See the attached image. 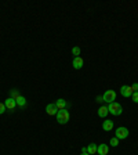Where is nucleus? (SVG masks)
<instances>
[{
	"label": "nucleus",
	"instance_id": "obj_23",
	"mask_svg": "<svg viewBox=\"0 0 138 155\" xmlns=\"http://www.w3.org/2000/svg\"><path fill=\"white\" fill-rule=\"evenodd\" d=\"M80 155H90V154H88V152H82Z\"/></svg>",
	"mask_w": 138,
	"mask_h": 155
},
{
	"label": "nucleus",
	"instance_id": "obj_10",
	"mask_svg": "<svg viewBox=\"0 0 138 155\" xmlns=\"http://www.w3.org/2000/svg\"><path fill=\"white\" fill-rule=\"evenodd\" d=\"M55 105H57V108L58 109H65L68 103H66V100H64V98H58L57 103H55Z\"/></svg>",
	"mask_w": 138,
	"mask_h": 155
},
{
	"label": "nucleus",
	"instance_id": "obj_22",
	"mask_svg": "<svg viewBox=\"0 0 138 155\" xmlns=\"http://www.w3.org/2000/svg\"><path fill=\"white\" fill-rule=\"evenodd\" d=\"M97 101H99V103H101V101H104V98H102V97H97Z\"/></svg>",
	"mask_w": 138,
	"mask_h": 155
},
{
	"label": "nucleus",
	"instance_id": "obj_14",
	"mask_svg": "<svg viewBox=\"0 0 138 155\" xmlns=\"http://www.w3.org/2000/svg\"><path fill=\"white\" fill-rule=\"evenodd\" d=\"M87 152H88V154H90V155H94L95 152H97V145L91 143V144L87 147Z\"/></svg>",
	"mask_w": 138,
	"mask_h": 155
},
{
	"label": "nucleus",
	"instance_id": "obj_1",
	"mask_svg": "<svg viewBox=\"0 0 138 155\" xmlns=\"http://www.w3.org/2000/svg\"><path fill=\"white\" fill-rule=\"evenodd\" d=\"M108 111H109V114H112L113 116H119L120 114L123 112V108H122V105H120L119 103L113 101V103H111V104L108 105Z\"/></svg>",
	"mask_w": 138,
	"mask_h": 155
},
{
	"label": "nucleus",
	"instance_id": "obj_9",
	"mask_svg": "<svg viewBox=\"0 0 138 155\" xmlns=\"http://www.w3.org/2000/svg\"><path fill=\"white\" fill-rule=\"evenodd\" d=\"M97 152H98V155H106L109 152V148L106 144H101L97 147Z\"/></svg>",
	"mask_w": 138,
	"mask_h": 155
},
{
	"label": "nucleus",
	"instance_id": "obj_17",
	"mask_svg": "<svg viewBox=\"0 0 138 155\" xmlns=\"http://www.w3.org/2000/svg\"><path fill=\"white\" fill-rule=\"evenodd\" d=\"M72 53H73V55L79 57V55H80V49H79V47H73V49H72Z\"/></svg>",
	"mask_w": 138,
	"mask_h": 155
},
{
	"label": "nucleus",
	"instance_id": "obj_18",
	"mask_svg": "<svg viewBox=\"0 0 138 155\" xmlns=\"http://www.w3.org/2000/svg\"><path fill=\"white\" fill-rule=\"evenodd\" d=\"M131 97H133V101H134V103H138V91H134V93L131 94Z\"/></svg>",
	"mask_w": 138,
	"mask_h": 155
},
{
	"label": "nucleus",
	"instance_id": "obj_5",
	"mask_svg": "<svg viewBox=\"0 0 138 155\" xmlns=\"http://www.w3.org/2000/svg\"><path fill=\"white\" fill-rule=\"evenodd\" d=\"M120 93H122V96H123V97H131V94L134 93V91H133L131 86L124 85V86H122V89H120Z\"/></svg>",
	"mask_w": 138,
	"mask_h": 155
},
{
	"label": "nucleus",
	"instance_id": "obj_8",
	"mask_svg": "<svg viewBox=\"0 0 138 155\" xmlns=\"http://www.w3.org/2000/svg\"><path fill=\"white\" fill-rule=\"evenodd\" d=\"M72 65H73V68H75V69H80L82 67H83V58H82V57H75Z\"/></svg>",
	"mask_w": 138,
	"mask_h": 155
},
{
	"label": "nucleus",
	"instance_id": "obj_19",
	"mask_svg": "<svg viewBox=\"0 0 138 155\" xmlns=\"http://www.w3.org/2000/svg\"><path fill=\"white\" fill-rule=\"evenodd\" d=\"M6 109H7V108H6V105H4L3 103H0V115H1V114H3Z\"/></svg>",
	"mask_w": 138,
	"mask_h": 155
},
{
	"label": "nucleus",
	"instance_id": "obj_2",
	"mask_svg": "<svg viewBox=\"0 0 138 155\" xmlns=\"http://www.w3.org/2000/svg\"><path fill=\"white\" fill-rule=\"evenodd\" d=\"M57 122L61 123V125H65V123L69 122V111L65 109H59L57 112Z\"/></svg>",
	"mask_w": 138,
	"mask_h": 155
},
{
	"label": "nucleus",
	"instance_id": "obj_4",
	"mask_svg": "<svg viewBox=\"0 0 138 155\" xmlns=\"http://www.w3.org/2000/svg\"><path fill=\"white\" fill-rule=\"evenodd\" d=\"M115 133H116V139H126V137H128V129L127 127H117L116 129V132H115Z\"/></svg>",
	"mask_w": 138,
	"mask_h": 155
},
{
	"label": "nucleus",
	"instance_id": "obj_20",
	"mask_svg": "<svg viewBox=\"0 0 138 155\" xmlns=\"http://www.w3.org/2000/svg\"><path fill=\"white\" fill-rule=\"evenodd\" d=\"M131 89H133V91H138V83H134V85L131 86Z\"/></svg>",
	"mask_w": 138,
	"mask_h": 155
},
{
	"label": "nucleus",
	"instance_id": "obj_13",
	"mask_svg": "<svg viewBox=\"0 0 138 155\" xmlns=\"http://www.w3.org/2000/svg\"><path fill=\"white\" fill-rule=\"evenodd\" d=\"M15 101H17V105H18V107H21V108L26 105V100H25V97H22V96H19V97L17 98Z\"/></svg>",
	"mask_w": 138,
	"mask_h": 155
},
{
	"label": "nucleus",
	"instance_id": "obj_7",
	"mask_svg": "<svg viewBox=\"0 0 138 155\" xmlns=\"http://www.w3.org/2000/svg\"><path fill=\"white\" fill-rule=\"evenodd\" d=\"M46 111H47L48 115H57V112H58L59 109L57 108L55 104H48L47 107H46Z\"/></svg>",
	"mask_w": 138,
	"mask_h": 155
},
{
	"label": "nucleus",
	"instance_id": "obj_16",
	"mask_svg": "<svg viewBox=\"0 0 138 155\" xmlns=\"http://www.w3.org/2000/svg\"><path fill=\"white\" fill-rule=\"evenodd\" d=\"M109 144L112 145V147H117V145H119V139H116V137H112V139H111V141H109Z\"/></svg>",
	"mask_w": 138,
	"mask_h": 155
},
{
	"label": "nucleus",
	"instance_id": "obj_21",
	"mask_svg": "<svg viewBox=\"0 0 138 155\" xmlns=\"http://www.w3.org/2000/svg\"><path fill=\"white\" fill-rule=\"evenodd\" d=\"M82 152H87V147H83V148H82Z\"/></svg>",
	"mask_w": 138,
	"mask_h": 155
},
{
	"label": "nucleus",
	"instance_id": "obj_11",
	"mask_svg": "<svg viewBox=\"0 0 138 155\" xmlns=\"http://www.w3.org/2000/svg\"><path fill=\"white\" fill-rule=\"evenodd\" d=\"M102 129L105 130V132H109V130L113 129V122L112 121H109V119H106L105 122L102 123Z\"/></svg>",
	"mask_w": 138,
	"mask_h": 155
},
{
	"label": "nucleus",
	"instance_id": "obj_12",
	"mask_svg": "<svg viewBox=\"0 0 138 155\" xmlns=\"http://www.w3.org/2000/svg\"><path fill=\"white\" fill-rule=\"evenodd\" d=\"M109 114V111H108V107H104V105H102L101 108L98 109V115L101 116V118H105L106 115H108Z\"/></svg>",
	"mask_w": 138,
	"mask_h": 155
},
{
	"label": "nucleus",
	"instance_id": "obj_3",
	"mask_svg": "<svg viewBox=\"0 0 138 155\" xmlns=\"http://www.w3.org/2000/svg\"><path fill=\"white\" fill-rule=\"evenodd\" d=\"M102 98H104L105 103H109V104H111V103H113L115 98H116V93L113 90H106L105 93H104V96H102Z\"/></svg>",
	"mask_w": 138,
	"mask_h": 155
},
{
	"label": "nucleus",
	"instance_id": "obj_6",
	"mask_svg": "<svg viewBox=\"0 0 138 155\" xmlns=\"http://www.w3.org/2000/svg\"><path fill=\"white\" fill-rule=\"evenodd\" d=\"M4 105H6V108H7V109H10V111H14V108L17 107V101H15L14 98L8 97L7 100L4 101Z\"/></svg>",
	"mask_w": 138,
	"mask_h": 155
},
{
	"label": "nucleus",
	"instance_id": "obj_15",
	"mask_svg": "<svg viewBox=\"0 0 138 155\" xmlns=\"http://www.w3.org/2000/svg\"><path fill=\"white\" fill-rule=\"evenodd\" d=\"M19 96H21V94H19V91L17 90V89H13V90L10 91V97H11V98H14V100H17V98L19 97Z\"/></svg>",
	"mask_w": 138,
	"mask_h": 155
}]
</instances>
